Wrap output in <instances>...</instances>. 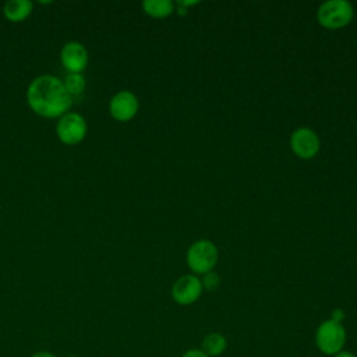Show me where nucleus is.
<instances>
[{"label":"nucleus","instance_id":"1","mask_svg":"<svg viewBox=\"0 0 357 357\" xmlns=\"http://www.w3.org/2000/svg\"><path fill=\"white\" fill-rule=\"evenodd\" d=\"M26 102L36 114L46 119H56L70 112L73 96L67 92L60 78L52 74H43L29 84Z\"/></svg>","mask_w":357,"mask_h":357},{"label":"nucleus","instance_id":"2","mask_svg":"<svg viewBox=\"0 0 357 357\" xmlns=\"http://www.w3.org/2000/svg\"><path fill=\"white\" fill-rule=\"evenodd\" d=\"M347 333L343 324L333 319L322 321L315 331V346L325 356H335L344 350Z\"/></svg>","mask_w":357,"mask_h":357},{"label":"nucleus","instance_id":"3","mask_svg":"<svg viewBox=\"0 0 357 357\" xmlns=\"http://www.w3.org/2000/svg\"><path fill=\"white\" fill-rule=\"evenodd\" d=\"M218 248L211 240H198L187 251V264L194 273L205 275L211 272L218 262Z\"/></svg>","mask_w":357,"mask_h":357},{"label":"nucleus","instance_id":"4","mask_svg":"<svg viewBox=\"0 0 357 357\" xmlns=\"http://www.w3.org/2000/svg\"><path fill=\"white\" fill-rule=\"evenodd\" d=\"M353 6L347 0H328L317 11L318 22L329 29L346 26L353 18Z\"/></svg>","mask_w":357,"mask_h":357},{"label":"nucleus","instance_id":"5","mask_svg":"<svg viewBox=\"0 0 357 357\" xmlns=\"http://www.w3.org/2000/svg\"><path fill=\"white\" fill-rule=\"evenodd\" d=\"M88 131L86 120L75 112H68L59 117L56 124V134L66 145H75L81 142Z\"/></svg>","mask_w":357,"mask_h":357},{"label":"nucleus","instance_id":"6","mask_svg":"<svg viewBox=\"0 0 357 357\" xmlns=\"http://www.w3.org/2000/svg\"><path fill=\"white\" fill-rule=\"evenodd\" d=\"M201 279L195 275H183L172 286V297L180 305L194 304L202 294Z\"/></svg>","mask_w":357,"mask_h":357},{"label":"nucleus","instance_id":"7","mask_svg":"<svg viewBox=\"0 0 357 357\" xmlns=\"http://www.w3.org/2000/svg\"><path fill=\"white\" fill-rule=\"evenodd\" d=\"M88 50L81 42H67L60 50V61L68 74H82L88 66Z\"/></svg>","mask_w":357,"mask_h":357},{"label":"nucleus","instance_id":"8","mask_svg":"<svg viewBox=\"0 0 357 357\" xmlns=\"http://www.w3.org/2000/svg\"><path fill=\"white\" fill-rule=\"evenodd\" d=\"M319 138L317 132L308 127H300L290 137L291 151L301 159H311L319 151Z\"/></svg>","mask_w":357,"mask_h":357},{"label":"nucleus","instance_id":"9","mask_svg":"<svg viewBox=\"0 0 357 357\" xmlns=\"http://www.w3.org/2000/svg\"><path fill=\"white\" fill-rule=\"evenodd\" d=\"M139 107L138 98L131 91H120L114 93L109 102V112L117 121L131 120Z\"/></svg>","mask_w":357,"mask_h":357},{"label":"nucleus","instance_id":"10","mask_svg":"<svg viewBox=\"0 0 357 357\" xmlns=\"http://www.w3.org/2000/svg\"><path fill=\"white\" fill-rule=\"evenodd\" d=\"M32 13V1L29 0H7L3 7L4 17L11 22H20Z\"/></svg>","mask_w":357,"mask_h":357},{"label":"nucleus","instance_id":"11","mask_svg":"<svg viewBox=\"0 0 357 357\" xmlns=\"http://www.w3.org/2000/svg\"><path fill=\"white\" fill-rule=\"evenodd\" d=\"M227 349V339L225 335L219 332L208 333L201 344V350L209 357L222 356Z\"/></svg>","mask_w":357,"mask_h":357},{"label":"nucleus","instance_id":"12","mask_svg":"<svg viewBox=\"0 0 357 357\" xmlns=\"http://www.w3.org/2000/svg\"><path fill=\"white\" fill-rule=\"evenodd\" d=\"M142 8L153 18H166L174 11V4L172 0H145Z\"/></svg>","mask_w":357,"mask_h":357},{"label":"nucleus","instance_id":"13","mask_svg":"<svg viewBox=\"0 0 357 357\" xmlns=\"http://www.w3.org/2000/svg\"><path fill=\"white\" fill-rule=\"evenodd\" d=\"M67 92L74 96V95H81L85 89L86 81L82 74H68L64 81H63Z\"/></svg>","mask_w":357,"mask_h":357},{"label":"nucleus","instance_id":"14","mask_svg":"<svg viewBox=\"0 0 357 357\" xmlns=\"http://www.w3.org/2000/svg\"><path fill=\"white\" fill-rule=\"evenodd\" d=\"M201 283H202V287H204V289H206V290H209V291H213V290H216V289L219 287V284H220V278H219L218 273H215L213 271H211V272H208V273L204 275V278L201 279Z\"/></svg>","mask_w":357,"mask_h":357},{"label":"nucleus","instance_id":"15","mask_svg":"<svg viewBox=\"0 0 357 357\" xmlns=\"http://www.w3.org/2000/svg\"><path fill=\"white\" fill-rule=\"evenodd\" d=\"M181 357H209V356H206L201 349H190L184 351Z\"/></svg>","mask_w":357,"mask_h":357},{"label":"nucleus","instance_id":"16","mask_svg":"<svg viewBox=\"0 0 357 357\" xmlns=\"http://www.w3.org/2000/svg\"><path fill=\"white\" fill-rule=\"evenodd\" d=\"M344 311L342 310V308H335L333 311H332V315H331V319H333V321H336V322H343V319H344Z\"/></svg>","mask_w":357,"mask_h":357},{"label":"nucleus","instance_id":"17","mask_svg":"<svg viewBox=\"0 0 357 357\" xmlns=\"http://www.w3.org/2000/svg\"><path fill=\"white\" fill-rule=\"evenodd\" d=\"M31 357H56L52 351H47V350H40V351H36L33 353Z\"/></svg>","mask_w":357,"mask_h":357},{"label":"nucleus","instance_id":"18","mask_svg":"<svg viewBox=\"0 0 357 357\" xmlns=\"http://www.w3.org/2000/svg\"><path fill=\"white\" fill-rule=\"evenodd\" d=\"M332 357H357V356L354 353L349 351V350H342V351H339L337 354H335Z\"/></svg>","mask_w":357,"mask_h":357},{"label":"nucleus","instance_id":"19","mask_svg":"<svg viewBox=\"0 0 357 357\" xmlns=\"http://www.w3.org/2000/svg\"><path fill=\"white\" fill-rule=\"evenodd\" d=\"M67 357H78V356H67Z\"/></svg>","mask_w":357,"mask_h":357}]
</instances>
